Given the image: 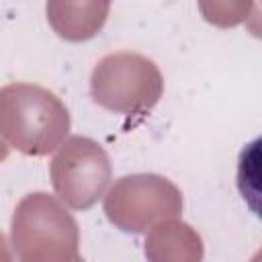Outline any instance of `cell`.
<instances>
[{"label":"cell","instance_id":"ba28073f","mask_svg":"<svg viewBox=\"0 0 262 262\" xmlns=\"http://www.w3.org/2000/svg\"><path fill=\"white\" fill-rule=\"evenodd\" d=\"M235 182L248 209L262 219V137L250 141L242 149Z\"/></svg>","mask_w":262,"mask_h":262},{"label":"cell","instance_id":"52a82bcc","mask_svg":"<svg viewBox=\"0 0 262 262\" xmlns=\"http://www.w3.org/2000/svg\"><path fill=\"white\" fill-rule=\"evenodd\" d=\"M145 256L154 262H199L203 258V239L188 223L170 217L149 229Z\"/></svg>","mask_w":262,"mask_h":262},{"label":"cell","instance_id":"5b68a950","mask_svg":"<svg viewBox=\"0 0 262 262\" xmlns=\"http://www.w3.org/2000/svg\"><path fill=\"white\" fill-rule=\"evenodd\" d=\"M51 184L61 203L70 209H90L111 182V160L90 137H70L59 145L49 166Z\"/></svg>","mask_w":262,"mask_h":262},{"label":"cell","instance_id":"8992f818","mask_svg":"<svg viewBox=\"0 0 262 262\" xmlns=\"http://www.w3.org/2000/svg\"><path fill=\"white\" fill-rule=\"evenodd\" d=\"M47 20L57 37L82 43L104 27L111 0H47Z\"/></svg>","mask_w":262,"mask_h":262},{"label":"cell","instance_id":"9c48e42d","mask_svg":"<svg viewBox=\"0 0 262 262\" xmlns=\"http://www.w3.org/2000/svg\"><path fill=\"white\" fill-rule=\"evenodd\" d=\"M254 0H199L201 16L215 27L231 29L246 23Z\"/></svg>","mask_w":262,"mask_h":262},{"label":"cell","instance_id":"6da1fadb","mask_svg":"<svg viewBox=\"0 0 262 262\" xmlns=\"http://www.w3.org/2000/svg\"><path fill=\"white\" fill-rule=\"evenodd\" d=\"M70 133L66 104L47 88L27 82L6 84L0 92L2 145L25 156L55 151Z\"/></svg>","mask_w":262,"mask_h":262},{"label":"cell","instance_id":"277c9868","mask_svg":"<svg viewBox=\"0 0 262 262\" xmlns=\"http://www.w3.org/2000/svg\"><path fill=\"white\" fill-rule=\"evenodd\" d=\"M180 211V188L158 174L123 176L104 196L106 219L127 233H145L160 221L178 217Z\"/></svg>","mask_w":262,"mask_h":262},{"label":"cell","instance_id":"3957f363","mask_svg":"<svg viewBox=\"0 0 262 262\" xmlns=\"http://www.w3.org/2000/svg\"><path fill=\"white\" fill-rule=\"evenodd\" d=\"M164 78L158 66L133 51L104 55L92 70V100L113 113L145 115L162 98Z\"/></svg>","mask_w":262,"mask_h":262},{"label":"cell","instance_id":"7a4b0ae2","mask_svg":"<svg viewBox=\"0 0 262 262\" xmlns=\"http://www.w3.org/2000/svg\"><path fill=\"white\" fill-rule=\"evenodd\" d=\"M10 242L23 262H80V231L66 207L47 192L27 194L14 209Z\"/></svg>","mask_w":262,"mask_h":262},{"label":"cell","instance_id":"30bf717a","mask_svg":"<svg viewBox=\"0 0 262 262\" xmlns=\"http://www.w3.org/2000/svg\"><path fill=\"white\" fill-rule=\"evenodd\" d=\"M246 29L252 37L256 39H262V0H254L252 2V10L246 18Z\"/></svg>","mask_w":262,"mask_h":262}]
</instances>
